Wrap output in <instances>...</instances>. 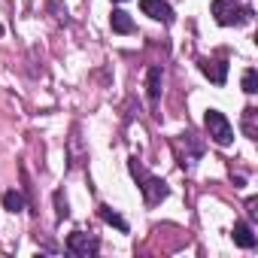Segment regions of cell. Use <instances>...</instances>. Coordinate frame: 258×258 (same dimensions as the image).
Listing matches in <instances>:
<instances>
[{"mask_svg":"<svg viewBox=\"0 0 258 258\" xmlns=\"http://www.w3.org/2000/svg\"><path fill=\"white\" fill-rule=\"evenodd\" d=\"M115 4H121V0H115Z\"/></svg>","mask_w":258,"mask_h":258,"instance_id":"obj_14","label":"cell"},{"mask_svg":"<svg viewBox=\"0 0 258 258\" xmlns=\"http://www.w3.org/2000/svg\"><path fill=\"white\" fill-rule=\"evenodd\" d=\"M243 91H246V94H255V91H258V73H255V70H246V73H243Z\"/></svg>","mask_w":258,"mask_h":258,"instance_id":"obj_12","label":"cell"},{"mask_svg":"<svg viewBox=\"0 0 258 258\" xmlns=\"http://www.w3.org/2000/svg\"><path fill=\"white\" fill-rule=\"evenodd\" d=\"M100 219H103V222H109V225H115L118 231H127V222H124L118 213H112L109 207H100Z\"/></svg>","mask_w":258,"mask_h":258,"instance_id":"obj_11","label":"cell"},{"mask_svg":"<svg viewBox=\"0 0 258 258\" xmlns=\"http://www.w3.org/2000/svg\"><path fill=\"white\" fill-rule=\"evenodd\" d=\"M131 170H137V173L143 176V195H146V204H149V207H155V204H161V201L167 198V182H164V179H155V176H146V173L140 170L137 158L131 161Z\"/></svg>","mask_w":258,"mask_h":258,"instance_id":"obj_3","label":"cell"},{"mask_svg":"<svg viewBox=\"0 0 258 258\" xmlns=\"http://www.w3.org/2000/svg\"><path fill=\"white\" fill-rule=\"evenodd\" d=\"M97 240L94 237H88V234H82V231H73L70 237H67V249L73 252V255H94L97 252Z\"/></svg>","mask_w":258,"mask_h":258,"instance_id":"obj_4","label":"cell"},{"mask_svg":"<svg viewBox=\"0 0 258 258\" xmlns=\"http://www.w3.org/2000/svg\"><path fill=\"white\" fill-rule=\"evenodd\" d=\"M109 25H112L115 34H131V31H134V22H131V16H127L124 10H112Z\"/></svg>","mask_w":258,"mask_h":258,"instance_id":"obj_7","label":"cell"},{"mask_svg":"<svg viewBox=\"0 0 258 258\" xmlns=\"http://www.w3.org/2000/svg\"><path fill=\"white\" fill-rule=\"evenodd\" d=\"M158 97H161V67H152L149 70V100L158 103Z\"/></svg>","mask_w":258,"mask_h":258,"instance_id":"obj_9","label":"cell"},{"mask_svg":"<svg viewBox=\"0 0 258 258\" xmlns=\"http://www.w3.org/2000/svg\"><path fill=\"white\" fill-rule=\"evenodd\" d=\"M4 207H7L10 213H22V210H25V198H22V191H7V195H4Z\"/></svg>","mask_w":258,"mask_h":258,"instance_id":"obj_10","label":"cell"},{"mask_svg":"<svg viewBox=\"0 0 258 258\" xmlns=\"http://www.w3.org/2000/svg\"><path fill=\"white\" fill-rule=\"evenodd\" d=\"M201 70L216 85H225V79H228V64L225 61H201Z\"/></svg>","mask_w":258,"mask_h":258,"instance_id":"obj_6","label":"cell"},{"mask_svg":"<svg viewBox=\"0 0 258 258\" xmlns=\"http://www.w3.org/2000/svg\"><path fill=\"white\" fill-rule=\"evenodd\" d=\"M213 16L222 28H231V25H246L252 13L240 7L237 0H213Z\"/></svg>","mask_w":258,"mask_h":258,"instance_id":"obj_1","label":"cell"},{"mask_svg":"<svg viewBox=\"0 0 258 258\" xmlns=\"http://www.w3.org/2000/svg\"><path fill=\"white\" fill-rule=\"evenodd\" d=\"M58 216H61V219L67 216V201H61V195H58Z\"/></svg>","mask_w":258,"mask_h":258,"instance_id":"obj_13","label":"cell"},{"mask_svg":"<svg viewBox=\"0 0 258 258\" xmlns=\"http://www.w3.org/2000/svg\"><path fill=\"white\" fill-rule=\"evenodd\" d=\"M204 124H207V134H210L219 146H228V143L234 140V127H231V121H228L219 109H207Z\"/></svg>","mask_w":258,"mask_h":258,"instance_id":"obj_2","label":"cell"},{"mask_svg":"<svg viewBox=\"0 0 258 258\" xmlns=\"http://www.w3.org/2000/svg\"><path fill=\"white\" fill-rule=\"evenodd\" d=\"M140 10H143L149 19H155V22H164V25L173 22V10L164 4V0H140Z\"/></svg>","mask_w":258,"mask_h":258,"instance_id":"obj_5","label":"cell"},{"mask_svg":"<svg viewBox=\"0 0 258 258\" xmlns=\"http://www.w3.org/2000/svg\"><path fill=\"white\" fill-rule=\"evenodd\" d=\"M234 243L243 246V249H252V246H255V234H252V228H249L246 222H237V225H234Z\"/></svg>","mask_w":258,"mask_h":258,"instance_id":"obj_8","label":"cell"}]
</instances>
